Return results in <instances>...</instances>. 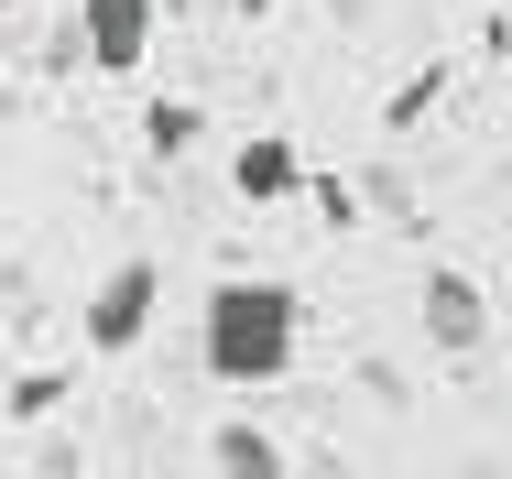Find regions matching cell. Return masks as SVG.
I'll use <instances>...</instances> for the list:
<instances>
[{
  "label": "cell",
  "mask_w": 512,
  "mask_h": 479,
  "mask_svg": "<svg viewBox=\"0 0 512 479\" xmlns=\"http://www.w3.org/2000/svg\"><path fill=\"white\" fill-rule=\"evenodd\" d=\"M295 338H306V305H295V284H273V273H229V284H207V305H197V360L229 392L284 382V371H295Z\"/></svg>",
  "instance_id": "6da1fadb"
},
{
  "label": "cell",
  "mask_w": 512,
  "mask_h": 479,
  "mask_svg": "<svg viewBox=\"0 0 512 479\" xmlns=\"http://www.w3.org/2000/svg\"><path fill=\"white\" fill-rule=\"evenodd\" d=\"M153 305H164V273L131 251V262H109V273H99V294H88V316H77V327H88V349H99V360H120V349H142Z\"/></svg>",
  "instance_id": "7a4b0ae2"
},
{
  "label": "cell",
  "mask_w": 512,
  "mask_h": 479,
  "mask_svg": "<svg viewBox=\"0 0 512 479\" xmlns=\"http://www.w3.org/2000/svg\"><path fill=\"white\" fill-rule=\"evenodd\" d=\"M77 55L99 77H142L153 55V0H77Z\"/></svg>",
  "instance_id": "3957f363"
},
{
  "label": "cell",
  "mask_w": 512,
  "mask_h": 479,
  "mask_svg": "<svg viewBox=\"0 0 512 479\" xmlns=\"http://www.w3.org/2000/svg\"><path fill=\"white\" fill-rule=\"evenodd\" d=\"M425 338L447 360H480L491 349V294L469 284V273H425Z\"/></svg>",
  "instance_id": "277c9868"
},
{
  "label": "cell",
  "mask_w": 512,
  "mask_h": 479,
  "mask_svg": "<svg viewBox=\"0 0 512 479\" xmlns=\"http://www.w3.org/2000/svg\"><path fill=\"white\" fill-rule=\"evenodd\" d=\"M229 186L251 196V207H284V196L306 186V153H295V142H284V131H251V142H240V153H229Z\"/></svg>",
  "instance_id": "5b68a950"
},
{
  "label": "cell",
  "mask_w": 512,
  "mask_h": 479,
  "mask_svg": "<svg viewBox=\"0 0 512 479\" xmlns=\"http://www.w3.org/2000/svg\"><path fill=\"white\" fill-rule=\"evenodd\" d=\"M207 469H218V479H284V447H273L251 414H229V425L207 436Z\"/></svg>",
  "instance_id": "8992f818"
},
{
  "label": "cell",
  "mask_w": 512,
  "mask_h": 479,
  "mask_svg": "<svg viewBox=\"0 0 512 479\" xmlns=\"http://www.w3.org/2000/svg\"><path fill=\"white\" fill-rule=\"evenodd\" d=\"M186 142H197V109L164 98V109H153V153H186Z\"/></svg>",
  "instance_id": "52a82bcc"
},
{
  "label": "cell",
  "mask_w": 512,
  "mask_h": 479,
  "mask_svg": "<svg viewBox=\"0 0 512 479\" xmlns=\"http://www.w3.org/2000/svg\"><path fill=\"white\" fill-rule=\"evenodd\" d=\"M66 403V371H33V382H11V414H55Z\"/></svg>",
  "instance_id": "ba28073f"
},
{
  "label": "cell",
  "mask_w": 512,
  "mask_h": 479,
  "mask_svg": "<svg viewBox=\"0 0 512 479\" xmlns=\"http://www.w3.org/2000/svg\"><path fill=\"white\" fill-rule=\"evenodd\" d=\"M436 88H447V66H425V77L393 98V131H404V120H425V109H436Z\"/></svg>",
  "instance_id": "9c48e42d"
},
{
  "label": "cell",
  "mask_w": 512,
  "mask_h": 479,
  "mask_svg": "<svg viewBox=\"0 0 512 479\" xmlns=\"http://www.w3.org/2000/svg\"><path fill=\"white\" fill-rule=\"evenodd\" d=\"M0 11H11V0H0Z\"/></svg>",
  "instance_id": "30bf717a"
}]
</instances>
